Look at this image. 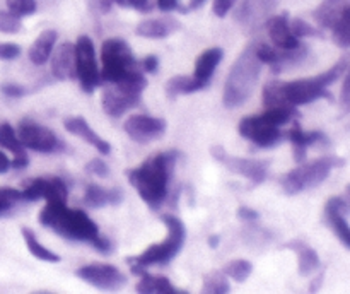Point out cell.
Segmentation results:
<instances>
[{
	"mask_svg": "<svg viewBox=\"0 0 350 294\" xmlns=\"http://www.w3.org/2000/svg\"><path fill=\"white\" fill-rule=\"evenodd\" d=\"M349 57H342L334 67L328 68L323 74L311 79H299V81L280 82L270 81L263 88V105L267 108L272 106H301L310 105L317 99H334V96L327 91L330 84L342 77L347 72Z\"/></svg>",
	"mask_w": 350,
	"mask_h": 294,
	"instance_id": "cell-1",
	"label": "cell"
},
{
	"mask_svg": "<svg viewBox=\"0 0 350 294\" xmlns=\"http://www.w3.org/2000/svg\"><path fill=\"white\" fill-rule=\"evenodd\" d=\"M180 152H159L144 161L139 168L126 171L130 185L139 191L140 198L152 211H157L167 197L171 171L178 161Z\"/></svg>",
	"mask_w": 350,
	"mask_h": 294,
	"instance_id": "cell-2",
	"label": "cell"
},
{
	"mask_svg": "<svg viewBox=\"0 0 350 294\" xmlns=\"http://www.w3.org/2000/svg\"><path fill=\"white\" fill-rule=\"evenodd\" d=\"M40 222L58 236L72 241H96L99 228L84 211L70 209L65 202H46L40 214Z\"/></svg>",
	"mask_w": 350,
	"mask_h": 294,
	"instance_id": "cell-3",
	"label": "cell"
},
{
	"mask_svg": "<svg viewBox=\"0 0 350 294\" xmlns=\"http://www.w3.org/2000/svg\"><path fill=\"white\" fill-rule=\"evenodd\" d=\"M262 65L255 53V43L243 50V53L236 58L226 81L224 96H222L224 106L236 108L252 98L262 72Z\"/></svg>",
	"mask_w": 350,
	"mask_h": 294,
	"instance_id": "cell-4",
	"label": "cell"
},
{
	"mask_svg": "<svg viewBox=\"0 0 350 294\" xmlns=\"http://www.w3.org/2000/svg\"><path fill=\"white\" fill-rule=\"evenodd\" d=\"M101 60L103 70L99 72V75L101 81L108 84L146 81L142 67L135 60L130 46L120 38H109L103 43Z\"/></svg>",
	"mask_w": 350,
	"mask_h": 294,
	"instance_id": "cell-5",
	"label": "cell"
},
{
	"mask_svg": "<svg viewBox=\"0 0 350 294\" xmlns=\"http://www.w3.org/2000/svg\"><path fill=\"white\" fill-rule=\"evenodd\" d=\"M161 221L166 224L167 228V238L159 245H152L142 252L140 255L126 258L130 265L139 267H149V265H166L170 263L178 253L181 252L185 245V238H187V229L185 224L173 214H163Z\"/></svg>",
	"mask_w": 350,
	"mask_h": 294,
	"instance_id": "cell-6",
	"label": "cell"
},
{
	"mask_svg": "<svg viewBox=\"0 0 350 294\" xmlns=\"http://www.w3.org/2000/svg\"><path fill=\"white\" fill-rule=\"evenodd\" d=\"M342 166H345V161L342 157H320L313 163L301 164L282 178V190L287 195H297L308 188L318 187L330 176V171L334 168Z\"/></svg>",
	"mask_w": 350,
	"mask_h": 294,
	"instance_id": "cell-7",
	"label": "cell"
},
{
	"mask_svg": "<svg viewBox=\"0 0 350 294\" xmlns=\"http://www.w3.org/2000/svg\"><path fill=\"white\" fill-rule=\"evenodd\" d=\"M147 88V81L139 82H120L109 84L103 91V109L109 116H122L129 109L135 108L142 101V92Z\"/></svg>",
	"mask_w": 350,
	"mask_h": 294,
	"instance_id": "cell-8",
	"label": "cell"
},
{
	"mask_svg": "<svg viewBox=\"0 0 350 294\" xmlns=\"http://www.w3.org/2000/svg\"><path fill=\"white\" fill-rule=\"evenodd\" d=\"M75 51V72L81 82V88L85 92H92L99 84H101V75H99L98 64H96L94 44L91 38L81 36L77 43L74 44Z\"/></svg>",
	"mask_w": 350,
	"mask_h": 294,
	"instance_id": "cell-9",
	"label": "cell"
},
{
	"mask_svg": "<svg viewBox=\"0 0 350 294\" xmlns=\"http://www.w3.org/2000/svg\"><path fill=\"white\" fill-rule=\"evenodd\" d=\"M211 154L215 161L224 164L228 170H231L232 173L248 178L252 183L260 185L267 180V174H269V164H267L265 161H252V159H243V157L229 156L222 146H212Z\"/></svg>",
	"mask_w": 350,
	"mask_h": 294,
	"instance_id": "cell-10",
	"label": "cell"
},
{
	"mask_svg": "<svg viewBox=\"0 0 350 294\" xmlns=\"http://www.w3.org/2000/svg\"><path fill=\"white\" fill-rule=\"evenodd\" d=\"M17 137H19L24 147H29V149L36 150V152L46 154L64 149V144L58 140V137L50 129L38 125V123L31 122V120H24V122L19 123Z\"/></svg>",
	"mask_w": 350,
	"mask_h": 294,
	"instance_id": "cell-11",
	"label": "cell"
},
{
	"mask_svg": "<svg viewBox=\"0 0 350 294\" xmlns=\"http://www.w3.org/2000/svg\"><path fill=\"white\" fill-rule=\"evenodd\" d=\"M239 135L245 139L252 140L255 146L258 147H273L280 139H282V132L279 126L270 125L269 122L263 120L262 115L256 116H246L239 122Z\"/></svg>",
	"mask_w": 350,
	"mask_h": 294,
	"instance_id": "cell-12",
	"label": "cell"
},
{
	"mask_svg": "<svg viewBox=\"0 0 350 294\" xmlns=\"http://www.w3.org/2000/svg\"><path fill=\"white\" fill-rule=\"evenodd\" d=\"M77 277L99 289H118L126 282V276L111 263H89L77 270Z\"/></svg>",
	"mask_w": 350,
	"mask_h": 294,
	"instance_id": "cell-13",
	"label": "cell"
},
{
	"mask_svg": "<svg viewBox=\"0 0 350 294\" xmlns=\"http://www.w3.org/2000/svg\"><path fill=\"white\" fill-rule=\"evenodd\" d=\"M126 135L137 144H149L161 139L166 132V122L147 115H132L123 123Z\"/></svg>",
	"mask_w": 350,
	"mask_h": 294,
	"instance_id": "cell-14",
	"label": "cell"
},
{
	"mask_svg": "<svg viewBox=\"0 0 350 294\" xmlns=\"http://www.w3.org/2000/svg\"><path fill=\"white\" fill-rule=\"evenodd\" d=\"M26 188L23 191V200L33 202L38 198H46V202H67L68 190L62 178H36L26 181Z\"/></svg>",
	"mask_w": 350,
	"mask_h": 294,
	"instance_id": "cell-15",
	"label": "cell"
},
{
	"mask_svg": "<svg viewBox=\"0 0 350 294\" xmlns=\"http://www.w3.org/2000/svg\"><path fill=\"white\" fill-rule=\"evenodd\" d=\"M349 204L342 197H332L325 205V219L334 229L337 238L340 239L345 248H350V228L347 221Z\"/></svg>",
	"mask_w": 350,
	"mask_h": 294,
	"instance_id": "cell-16",
	"label": "cell"
},
{
	"mask_svg": "<svg viewBox=\"0 0 350 294\" xmlns=\"http://www.w3.org/2000/svg\"><path fill=\"white\" fill-rule=\"evenodd\" d=\"M277 5L279 0H243L236 12V21L245 26L258 27L260 24L265 23L267 16H270Z\"/></svg>",
	"mask_w": 350,
	"mask_h": 294,
	"instance_id": "cell-17",
	"label": "cell"
},
{
	"mask_svg": "<svg viewBox=\"0 0 350 294\" xmlns=\"http://www.w3.org/2000/svg\"><path fill=\"white\" fill-rule=\"evenodd\" d=\"M265 23L270 34V40L273 41V44H275L279 50H291V48H296L301 44L299 40H297L293 34V31H291L289 16H287V12L270 17Z\"/></svg>",
	"mask_w": 350,
	"mask_h": 294,
	"instance_id": "cell-18",
	"label": "cell"
},
{
	"mask_svg": "<svg viewBox=\"0 0 350 294\" xmlns=\"http://www.w3.org/2000/svg\"><path fill=\"white\" fill-rule=\"evenodd\" d=\"M289 139L291 142H293L294 159H296L297 163H303V161L306 159L308 149H310L311 146H314L317 142H328L327 135H325L323 132H320V130L304 132L297 122L294 123L293 130L289 132Z\"/></svg>",
	"mask_w": 350,
	"mask_h": 294,
	"instance_id": "cell-19",
	"label": "cell"
},
{
	"mask_svg": "<svg viewBox=\"0 0 350 294\" xmlns=\"http://www.w3.org/2000/svg\"><path fill=\"white\" fill-rule=\"evenodd\" d=\"M64 126L67 129V132L74 133V135L81 137L82 140H85L88 144H91V146L94 147L98 152L105 154V156L106 154L111 152V147H109V144L106 142L105 139H101V137H99L98 133H96L94 130L88 125V122H85L82 116H70V118L65 120Z\"/></svg>",
	"mask_w": 350,
	"mask_h": 294,
	"instance_id": "cell-20",
	"label": "cell"
},
{
	"mask_svg": "<svg viewBox=\"0 0 350 294\" xmlns=\"http://www.w3.org/2000/svg\"><path fill=\"white\" fill-rule=\"evenodd\" d=\"M0 146L5 147V149H9L14 154V159L10 161V166L12 168L23 170V168H26L29 164V156H27L23 142H21L17 133L14 132V129L9 123H2L0 125Z\"/></svg>",
	"mask_w": 350,
	"mask_h": 294,
	"instance_id": "cell-21",
	"label": "cell"
},
{
	"mask_svg": "<svg viewBox=\"0 0 350 294\" xmlns=\"http://www.w3.org/2000/svg\"><path fill=\"white\" fill-rule=\"evenodd\" d=\"M51 72L58 81H67V79H77L75 72V51L74 44L64 43L55 53L51 60Z\"/></svg>",
	"mask_w": 350,
	"mask_h": 294,
	"instance_id": "cell-22",
	"label": "cell"
},
{
	"mask_svg": "<svg viewBox=\"0 0 350 294\" xmlns=\"http://www.w3.org/2000/svg\"><path fill=\"white\" fill-rule=\"evenodd\" d=\"M181 27V24L178 23L173 17H159V19H149L142 21V23L137 26V34L142 38H149V40H163L167 38L170 34L176 33Z\"/></svg>",
	"mask_w": 350,
	"mask_h": 294,
	"instance_id": "cell-23",
	"label": "cell"
},
{
	"mask_svg": "<svg viewBox=\"0 0 350 294\" xmlns=\"http://www.w3.org/2000/svg\"><path fill=\"white\" fill-rule=\"evenodd\" d=\"M349 7L350 0H323L320 7L313 12V17L320 27L332 29Z\"/></svg>",
	"mask_w": 350,
	"mask_h": 294,
	"instance_id": "cell-24",
	"label": "cell"
},
{
	"mask_svg": "<svg viewBox=\"0 0 350 294\" xmlns=\"http://www.w3.org/2000/svg\"><path fill=\"white\" fill-rule=\"evenodd\" d=\"M284 248L293 250L297 255V265H299V273L301 276H310L311 272H314L317 269H320L321 262L320 256H318L317 250L311 248L310 245H306L304 241L299 239H293V241L286 243Z\"/></svg>",
	"mask_w": 350,
	"mask_h": 294,
	"instance_id": "cell-25",
	"label": "cell"
},
{
	"mask_svg": "<svg viewBox=\"0 0 350 294\" xmlns=\"http://www.w3.org/2000/svg\"><path fill=\"white\" fill-rule=\"evenodd\" d=\"M222 57H224V51L221 48H208V50H205L195 62L193 77L197 81L204 82V84H211L212 74L217 68V65L221 64Z\"/></svg>",
	"mask_w": 350,
	"mask_h": 294,
	"instance_id": "cell-26",
	"label": "cell"
},
{
	"mask_svg": "<svg viewBox=\"0 0 350 294\" xmlns=\"http://www.w3.org/2000/svg\"><path fill=\"white\" fill-rule=\"evenodd\" d=\"M123 193L122 190H106L99 185H88L84 193V202L91 209H101L106 205H118L122 202Z\"/></svg>",
	"mask_w": 350,
	"mask_h": 294,
	"instance_id": "cell-27",
	"label": "cell"
},
{
	"mask_svg": "<svg viewBox=\"0 0 350 294\" xmlns=\"http://www.w3.org/2000/svg\"><path fill=\"white\" fill-rule=\"evenodd\" d=\"M58 33L55 29H46L36 38L33 44L29 48V60L36 65L46 64V60L50 58L51 51H53L55 43H57Z\"/></svg>",
	"mask_w": 350,
	"mask_h": 294,
	"instance_id": "cell-28",
	"label": "cell"
},
{
	"mask_svg": "<svg viewBox=\"0 0 350 294\" xmlns=\"http://www.w3.org/2000/svg\"><path fill=\"white\" fill-rule=\"evenodd\" d=\"M140 282H137V293H146V294H173L178 293L176 287L170 282L167 277L161 276H150V273L144 272Z\"/></svg>",
	"mask_w": 350,
	"mask_h": 294,
	"instance_id": "cell-29",
	"label": "cell"
},
{
	"mask_svg": "<svg viewBox=\"0 0 350 294\" xmlns=\"http://www.w3.org/2000/svg\"><path fill=\"white\" fill-rule=\"evenodd\" d=\"M205 88H208V85L197 81L195 77H188V75H176L166 82V92L170 98H176L180 94H191V92L202 91Z\"/></svg>",
	"mask_w": 350,
	"mask_h": 294,
	"instance_id": "cell-30",
	"label": "cell"
},
{
	"mask_svg": "<svg viewBox=\"0 0 350 294\" xmlns=\"http://www.w3.org/2000/svg\"><path fill=\"white\" fill-rule=\"evenodd\" d=\"M23 238L24 241H26L27 250L31 252V255H34L40 260H44V262H60V256H58L57 253L51 252V250L44 248V246L38 241L36 235H34L29 228H23Z\"/></svg>",
	"mask_w": 350,
	"mask_h": 294,
	"instance_id": "cell-31",
	"label": "cell"
},
{
	"mask_svg": "<svg viewBox=\"0 0 350 294\" xmlns=\"http://www.w3.org/2000/svg\"><path fill=\"white\" fill-rule=\"evenodd\" d=\"M202 291L211 294L229 293L228 276H226L222 270H214V272L207 273V276L204 277V287H202Z\"/></svg>",
	"mask_w": 350,
	"mask_h": 294,
	"instance_id": "cell-32",
	"label": "cell"
},
{
	"mask_svg": "<svg viewBox=\"0 0 350 294\" xmlns=\"http://www.w3.org/2000/svg\"><path fill=\"white\" fill-rule=\"evenodd\" d=\"M222 272L228 277L234 279L236 282H245L253 272V265L248 260H232L222 267Z\"/></svg>",
	"mask_w": 350,
	"mask_h": 294,
	"instance_id": "cell-33",
	"label": "cell"
},
{
	"mask_svg": "<svg viewBox=\"0 0 350 294\" xmlns=\"http://www.w3.org/2000/svg\"><path fill=\"white\" fill-rule=\"evenodd\" d=\"M332 31H334L335 43L340 48H344V50H347L350 46V7L342 14V17L337 21V24L332 27Z\"/></svg>",
	"mask_w": 350,
	"mask_h": 294,
	"instance_id": "cell-34",
	"label": "cell"
},
{
	"mask_svg": "<svg viewBox=\"0 0 350 294\" xmlns=\"http://www.w3.org/2000/svg\"><path fill=\"white\" fill-rule=\"evenodd\" d=\"M289 24H291V31H293V34L297 38V40H299V38H306V36H313V38L323 36V33H321L320 29H317L314 26L308 24L306 21L299 19V17H296L294 21H289Z\"/></svg>",
	"mask_w": 350,
	"mask_h": 294,
	"instance_id": "cell-35",
	"label": "cell"
},
{
	"mask_svg": "<svg viewBox=\"0 0 350 294\" xmlns=\"http://www.w3.org/2000/svg\"><path fill=\"white\" fill-rule=\"evenodd\" d=\"M23 200V191L16 188H0V215L9 212L14 204Z\"/></svg>",
	"mask_w": 350,
	"mask_h": 294,
	"instance_id": "cell-36",
	"label": "cell"
},
{
	"mask_svg": "<svg viewBox=\"0 0 350 294\" xmlns=\"http://www.w3.org/2000/svg\"><path fill=\"white\" fill-rule=\"evenodd\" d=\"M23 29L21 17L14 16L9 10H0V33L16 34Z\"/></svg>",
	"mask_w": 350,
	"mask_h": 294,
	"instance_id": "cell-37",
	"label": "cell"
},
{
	"mask_svg": "<svg viewBox=\"0 0 350 294\" xmlns=\"http://www.w3.org/2000/svg\"><path fill=\"white\" fill-rule=\"evenodd\" d=\"M7 9L17 17H26L36 12V0H7Z\"/></svg>",
	"mask_w": 350,
	"mask_h": 294,
	"instance_id": "cell-38",
	"label": "cell"
},
{
	"mask_svg": "<svg viewBox=\"0 0 350 294\" xmlns=\"http://www.w3.org/2000/svg\"><path fill=\"white\" fill-rule=\"evenodd\" d=\"M85 171H88V173H91V174H96V176H101V178L108 176V174H109L108 164H106L103 159H91V161H89V163L85 164Z\"/></svg>",
	"mask_w": 350,
	"mask_h": 294,
	"instance_id": "cell-39",
	"label": "cell"
},
{
	"mask_svg": "<svg viewBox=\"0 0 350 294\" xmlns=\"http://www.w3.org/2000/svg\"><path fill=\"white\" fill-rule=\"evenodd\" d=\"M21 55L19 44L16 43H0V60H14Z\"/></svg>",
	"mask_w": 350,
	"mask_h": 294,
	"instance_id": "cell-40",
	"label": "cell"
},
{
	"mask_svg": "<svg viewBox=\"0 0 350 294\" xmlns=\"http://www.w3.org/2000/svg\"><path fill=\"white\" fill-rule=\"evenodd\" d=\"M111 2L118 3L122 7H132L139 12H149L150 10V0H111Z\"/></svg>",
	"mask_w": 350,
	"mask_h": 294,
	"instance_id": "cell-41",
	"label": "cell"
},
{
	"mask_svg": "<svg viewBox=\"0 0 350 294\" xmlns=\"http://www.w3.org/2000/svg\"><path fill=\"white\" fill-rule=\"evenodd\" d=\"M238 0H214V5H212V10L217 17H226L229 14V10L236 5Z\"/></svg>",
	"mask_w": 350,
	"mask_h": 294,
	"instance_id": "cell-42",
	"label": "cell"
},
{
	"mask_svg": "<svg viewBox=\"0 0 350 294\" xmlns=\"http://www.w3.org/2000/svg\"><path fill=\"white\" fill-rule=\"evenodd\" d=\"M140 67H142V70L147 72V74H154V72L159 68V60H157L156 55H147L142 60V64H140Z\"/></svg>",
	"mask_w": 350,
	"mask_h": 294,
	"instance_id": "cell-43",
	"label": "cell"
},
{
	"mask_svg": "<svg viewBox=\"0 0 350 294\" xmlns=\"http://www.w3.org/2000/svg\"><path fill=\"white\" fill-rule=\"evenodd\" d=\"M0 89H2L3 94L10 96V98H21V96L26 94V89L19 84H3Z\"/></svg>",
	"mask_w": 350,
	"mask_h": 294,
	"instance_id": "cell-44",
	"label": "cell"
},
{
	"mask_svg": "<svg viewBox=\"0 0 350 294\" xmlns=\"http://www.w3.org/2000/svg\"><path fill=\"white\" fill-rule=\"evenodd\" d=\"M92 246H94L98 252L105 253V255H106V253H111V250H113L111 241H109V239H106V238H101V236H98V238H96V241H92Z\"/></svg>",
	"mask_w": 350,
	"mask_h": 294,
	"instance_id": "cell-45",
	"label": "cell"
},
{
	"mask_svg": "<svg viewBox=\"0 0 350 294\" xmlns=\"http://www.w3.org/2000/svg\"><path fill=\"white\" fill-rule=\"evenodd\" d=\"M238 217L241 219V221L252 222V221H256V219H258V212L253 211V209H250V207H239Z\"/></svg>",
	"mask_w": 350,
	"mask_h": 294,
	"instance_id": "cell-46",
	"label": "cell"
},
{
	"mask_svg": "<svg viewBox=\"0 0 350 294\" xmlns=\"http://www.w3.org/2000/svg\"><path fill=\"white\" fill-rule=\"evenodd\" d=\"M178 0H157V7L163 12H171V10L178 9Z\"/></svg>",
	"mask_w": 350,
	"mask_h": 294,
	"instance_id": "cell-47",
	"label": "cell"
},
{
	"mask_svg": "<svg viewBox=\"0 0 350 294\" xmlns=\"http://www.w3.org/2000/svg\"><path fill=\"white\" fill-rule=\"evenodd\" d=\"M9 168H10V161H9V157H7L5 154H3L2 150H0V174L5 173V171L9 170Z\"/></svg>",
	"mask_w": 350,
	"mask_h": 294,
	"instance_id": "cell-48",
	"label": "cell"
},
{
	"mask_svg": "<svg viewBox=\"0 0 350 294\" xmlns=\"http://www.w3.org/2000/svg\"><path fill=\"white\" fill-rule=\"evenodd\" d=\"M342 103L345 108H349V79H345L344 88H342Z\"/></svg>",
	"mask_w": 350,
	"mask_h": 294,
	"instance_id": "cell-49",
	"label": "cell"
},
{
	"mask_svg": "<svg viewBox=\"0 0 350 294\" xmlns=\"http://www.w3.org/2000/svg\"><path fill=\"white\" fill-rule=\"evenodd\" d=\"M205 2H207V0H190V2H188V9H187V10H197V9H200V7L204 5Z\"/></svg>",
	"mask_w": 350,
	"mask_h": 294,
	"instance_id": "cell-50",
	"label": "cell"
},
{
	"mask_svg": "<svg viewBox=\"0 0 350 294\" xmlns=\"http://www.w3.org/2000/svg\"><path fill=\"white\" fill-rule=\"evenodd\" d=\"M111 0H99V7H101L103 12H108L111 9Z\"/></svg>",
	"mask_w": 350,
	"mask_h": 294,
	"instance_id": "cell-51",
	"label": "cell"
},
{
	"mask_svg": "<svg viewBox=\"0 0 350 294\" xmlns=\"http://www.w3.org/2000/svg\"><path fill=\"white\" fill-rule=\"evenodd\" d=\"M208 246H212V248H217L219 246V236L217 235L208 236Z\"/></svg>",
	"mask_w": 350,
	"mask_h": 294,
	"instance_id": "cell-52",
	"label": "cell"
},
{
	"mask_svg": "<svg viewBox=\"0 0 350 294\" xmlns=\"http://www.w3.org/2000/svg\"><path fill=\"white\" fill-rule=\"evenodd\" d=\"M321 280H323V273H320V276H318L317 279H314V286H311L310 291H317L318 287L321 286Z\"/></svg>",
	"mask_w": 350,
	"mask_h": 294,
	"instance_id": "cell-53",
	"label": "cell"
}]
</instances>
